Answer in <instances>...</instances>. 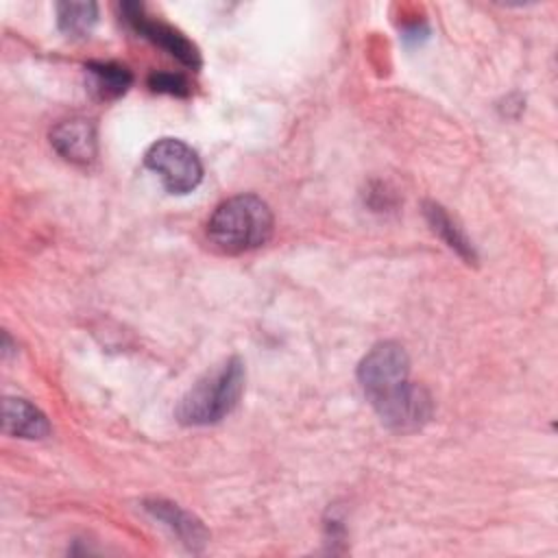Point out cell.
Masks as SVG:
<instances>
[{"label":"cell","mask_w":558,"mask_h":558,"mask_svg":"<svg viewBox=\"0 0 558 558\" xmlns=\"http://www.w3.org/2000/svg\"><path fill=\"white\" fill-rule=\"evenodd\" d=\"M275 218L266 201L255 194H238L222 201L207 220L209 240L225 253H244L266 244Z\"/></svg>","instance_id":"obj_2"},{"label":"cell","mask_w":558,"mask_h":558,"mask_svg":"<svg viewBox=\"0 0 558 558\" xmlns=\"http://www.w3.org/2000/svg\"><path fill=\"white\" fill-rule=\"evenodd\" d=\"M85 70L89 76V89L102 100L122 96L133 81L131 72L113 61H92L85 65Z\"/></svg>","instance_id":"obj_9"},{"label":"cell","mask_w":558,"mask_h":558,"mask_svg":"<svg viewBox=\"0 0 558 558\" xmlns=\"http://www.w3.org/2000/svg\"><path fill=\"white\" fill-rule=\"evenodd\" d=\"M144 163L153 170L170 194H187L203 179V163L185 142L161 137L148 146Z\"/></svg>","instance_id":"obj_4"},{"label":"cell","mask_w":558,"mask_h":558,"mask_svg":"<svg viewBox=\"0 0 558 558\" xmlns=\"http://www.w3.org/2000/svg\"><path fill=\"white\" fill-rule=\"evenodd\" d=\"M2 427L9 436L17 438H44L50 434V423L46 414L28 403L26 399L7 397L2 403Z\"/></svg>","instance_id":"obj_8"},{"label":"cell","mask_w":558,"mask_h":558,"mask_svg":"<svg viewBox=\"0 0 558 558\" xmlns=\"http://www.w3.org/2000/svg\"><path fill=\"white\" fill-rule=\"evenodd\" d=\"M144 508L163 525H168L177 538L187 545L190 549H201L207 543V530L198 519H194L190 512L181 510L177 504L163 501V499H150L144 504Z\"/></svg>","instance_id":"obj_7"},{"label":"cell","mask_w":558,"mask_h":558,"mask_svg":"<svg viewBox=\"0 0 558 558\" xmlns=\"http://www.w3.org/2000/svg\"><path fill=\"white\" fill-rule=\"evenodd\" d=\"M50 144L63 159L87 166L96 159L98 153L96 126L92 120L85 118L63 120L50 131Z\"/></svg>","instance_id":"obj_6"},{"label":"cell","mask_w":558,"mask_h":558,"mask_svg":"<svg viewBox=\"0 0 558 558\" xmlns=\"http://www.w3.org/2000/svg\"><path fill=\"white\" fill-rule=\"evenodd\" d=\"M425 216H427V222L432 225L434 233H438L440 240L449 248H453L462 259L475 262L473 244L466 240L462 229L451 220V216L445 211V207H440L438 203H425Z\"/></svg>","instance_id":"obj_10"},{"label":"cell","mask_w":558,"mask_h":558,"mask_svg":"<svg viewBox=\"0 0 558 558\" xmlns=\"http://www.w3.org/2000/svg\"><path fill=\"white\" fill-rule=\"evenodd\" d=\"M124 22L140 33V37L153 41L155 46H159L161 50H166L168 54H172L177 61H181L187 68H198L201 65V52L198 48L177 28L153 20L144 13V7L140 2H124L120 7Z\"/></svg>","instance_id":"obj_5"},{"label":"cell","mask_w":558,"mask_h":558,"mask_svg":"<svg viewBox=\"0 0 558 558\" xmlns=\"http://www.w3.org/2000/svg\"><path fill=\"white\" fill-rule=\"evenodd\" d=\"M98 22L96 2H59L57 24L70 37H89Z\"/></svg>","instance_id":"obj_11"},{"label":"cell","mask_w":558,"mask_h":558,"mask_svg":"<svg viewBox=\"0 0 558 558\" xmlns=\"http://www.w3.org/2000/svg\"><path fill=\"white\" fill-rule=\"evenodd\" d=\"M148 87L159 94H170V96H187L190 85L181 74L174 72H153L148 76Z\"/></svg>","instance_id":"obj_12"},{"label":"cell","mask_w":558,"mask_h":558,"mask_svg":"<svg viewBox=\"0 0 558 558\" xmlns=\"http://www.w3.org/2000/svg\"><path fill=\"white\" fill-rule=\"evenodd\" d=\"M357 381L384 425L414 432L432 416L427 390L410 381V357L397 342L375 344L357 366Z\"/></svg>","instance_id":"obj_1"},{"label":"cell","mask_w":558,"mask_h":558,"mask_svg":"<svg viewBox=\"0 0 558 558\" xmlns=\"http://www.w3.org/2000/svg\"><path fill=\"white\" fill-rule=\"evenodd\" d=\"M244 364L235 355L207 371L179 401V423L198 427L222 421L238 405L244 392Z\"/></svg>","instance_id":"obj_3"}]
</instances>
